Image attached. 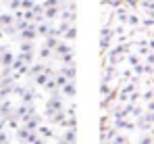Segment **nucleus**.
<instances>
[{
  "mask_svg": "<svg viewBox=\"0 0 154 144\" xmlns=\"http://www.w3.org/2000/svg\"><path fill=\"white\" fill-rule=\"evenodd\" d=\"M63 140L67 144H77V130H65Z\"/></svg>",
  "mask_w": 154,
  "mask_h": 144,
  "instance_id": "nucleus-3",
  "label": "nucleus"
},
{
  "mask_svg": "<svg viewBox=\"0 0 154 144\" xmlns=\"http://www.w3.org/2000/svg\"><path fill=\"white\" fill-rule=\"evenodd\" d=\"M33 96H35V92H33V90H25V92H23V100L29 104V102L33 100Z\"/></svg>",
  "mask_w": 154,
  "mask_h": 144,
  "instance_id": "nucleus-12",
  "label": "nucleus"
},
{
  "mask_svg": "<svg viewBox=\"0 0 154 144\" xmlns=\"http://www.w3.org/2000/svg\"><path fill=\"white\" fill-rule=\"evenodd\" d=\"M63 65H75V54H73V52L65 54V56H63Z\"/></svg>",
  "mask_w": 154,
  "mask_h": 144,
  "instance_id": "nucleus-9",
  "label": "nucleus"
},
{
  "mask_svg": "<svg viewBox=\"0 0 154 144\" xmlns=\"http://www.w3.org/2000/svg\"><path fill=\"white\" fill-rule=\"evenodd\" d=\"M50 54H52V50L50 48H42V50H40V56H42V59H50Z\"/></svg>",
  "mask_w": 154,
  "mask_h": 144,
  "instance_id": "nucleus-14",
  "label": "nucleus"
},
{
  "mask_svg": "<svg viewBox=\"0 0 154 144\" xmlns=\"http://www.w3.org/2000/svg\"><path fill=\"white\" fill-rule=\"evenodd\" d=\"M21 50H23V52H31V50H33V46H31V42H25V44L21 46Z\"/></svg>",
  "mask_w": 154,
  "mask_h": 144,
  "instance_id": "nucleus-15",
  "label": "nucleus"
},
{
  "mask_svg": "<svg viewBox=\"0 0 154 144\" xmlns=\"http://www.w3.org/2000/svg\"><path fill=\"white\" fill-rule=\"evenodd\" d=\"M11 23H13V17H11V15H0V25L11 27Z\"/></svg>",
  "mask_w": 154,
  "mask_h": 144,
  "instance_id": "nucleus-10",
  "label": "nucleus"
},
{
  "mask_svg": "<svg viewBox=\"0 0 154 144\" xmlns=\"http://www.w3.org/2000/svg\"><path fill=\"white\" fill-rule=\"evenodd\" d=\"M60 11H63V8H58V6L46 8V11H44V17H46V19H56V17H60Z\"/></svg>",
  "mask_w": 154,
  "mask_h": 144,
  "instance_id": "nucleus-5",
  "label": "nucleus"
},
{
  "mask_svg": "<svg viewBox=\"0 0 154 144\" xmlns=\"http://www.w3.org/2000/svg\"><path fill=\"white\" fill-rule=\"evenodd\" d=\"M63 94L65 96H69V98H75V94H77V90H75V82H69V84H65L63 88Z\"/></svg>",
  "mask_w": 154,
  "mask_h": 144,
  "instance_id": "nucleus-4",
  "label": "nucleus"
},
{
  "mask_svg": "<svg viewBox=\"0 0 154 144\" xmlns=\"http://www.w3.org/2000/svg\"><path fill=\"white\" fill-rule=\"evenodd\" d=\"M54 52H56V54H58V56H60V59H63V56H65V54H69V52H73V46H71V44H67V42H63V40H60V44H58V46H56V50H54Z\"/></svg>",
  "mask_w": 154,
  "mask_h": 144,
  "instance_id": "nucleus-1",
  "label": "nucleus"
},
{
  "mask_svg": "<svg viewBox=\"0 0 154 144\" xmlns=\"http://www.w3.org/2000/svg\"><path fill=\"white\" fill-rule=\"evenodd\" d=\"M75 38H77V29H75V25H73V27L65 34V40H75Z\"/></svg>",
  "mask_w": 154,
  "mask_h": 144,
  "instance_id": "nucleus-11",
  "label": "nucleus"
},
{
  "mask_svg": "<svg viewBox=\"0 0 154 144\" xmlns=\"http://www.w3.org/2000/svg\"><path fill=\"white\" fill-rule=\"evenodd\" d=\"M0 63H2L4 67H8V65H13V63H15V59H13V54H11V52H4V54L0 56Z\"/></svg>",
  "mask_w": 154,
  "mask_h": 144,
  "instance_id": "nucleus-6",
  "label": "nucleus"
},
{
  "mask_svg": "<svg viewBox=\"0 0 154 144\" xmlns=\"http://www.w3.org/2000/svg\"><path fill=\"white\" fill-rule=\"evenodd\" d=\"M38 132H40V136H44V138H52V136H54V132H52L50 127H46V125H40Z\"/></svg>",
  "mask_w": 154,
  "mask_h": 144,
  "instance_id": "nucleus-7",
  "label": "nucleus"
},
{
  "mask_svg": "<svg viewBox=\"0 0 154 144\" xmlns=\"http://www.w3.org/2000/svg\"><path fill=\"white\" fill-rule=\"evenodd\" d=\"M58 73H63L69 82H75V65H63V69Z\"/></svg>",
  "mask_w": 154,
  "mask_h": 144,
  "instance_id": "nucleus-2",
  "label": "nucleus"
},
{
  "mask_svg": "<svg viewBox=\"0 0 154 144\" xmlns=\"http://www.w3.org/2000/svg\"><path fill=\"white\" fill-rule=\"evenodd\" d=\"M127 25H131V27H137V25H142V21H140V17L137 15H129V19H127Z\"/></svg>",
  "mask_w": 154,
  "mask_h": 144,
  "instance_id": "nucleus-8",
  "label": "nucleus"
},
{
  "mask_svg": "<svg viewBox=\"0 0 154 144\" xmlns=\"http://www.w3.org/2000/svg\"><path fill=\"white\" fill-rule=\"evenodd\" d=\"M0 115H4V117L11 115V104H8V102H4V104L0 107Z\"/></svg>",
  "mask_w": 154,
  "mask_h": 144,
  "instance_id": "nucleus-13",
  "label": "nucleus"
}]
</instances>
